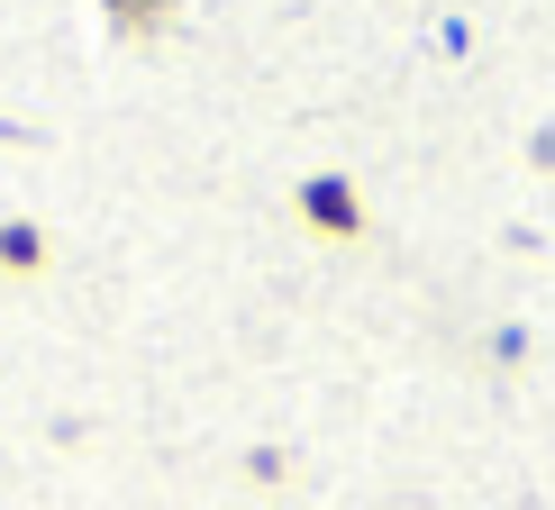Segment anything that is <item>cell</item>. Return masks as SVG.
Returning <instances> with one entry per match:
<instances>
[{
	"mask_svg": "<svg viewBox=\"0 0 555 510\" xmlns=\"http://www.w3.org/2000/svg\"><path fill=\"white\" fill-rule=\"evenodd\" d=\"M101 18H109L119 37H155V28L173 18V0H101Z\"/></svg>",
	"mask_w": 555,
	"mask_h": 510,
	"instance_id": "obj_3",
	"label": "cell"
},
{
	"mask_svg": "<svg viewBox=\"0 0 555 510\" xmlns=\"http://www.w3.org/2000/svg\"><path fill=\"white\" fill-rule=\"evenodd\" d=\"M528 155H538V165L555 174V128H538V137H528Z\"/></svg>",
	"mask_w": 555,
	"mask_h": 510,
	"instance_id": "obj_4",
	"label": "cell"
},
{
	"mask_svg": "<svg viewBox=\"0 0 555 510\" xmlns=\"http://www.w3.org/2000/svg\"><path fill=\"white\" fill-rule=\"evenodd\" d=\"M300 219L319 228V238H364V201L346 174H310L300 182Z\"/></svg>",
	"mask_w": 555,
	"mask_h": 510,
	"instance_id": "obj_1",
	"label": "cell"
},
{
	"mask_svg": "<svg viewBox=\"0 0 555 510\" xmlns=\"http://www.w3.org/2000/svg\"><path fill=\"white\" fill-rule=\"evenodd\" d=\"M46 265V228L37 219H0V273H37Z\"/></svg>",
	"mask_w": 555,
	"mask_h": 510,
	"instance_id": "obj_2",
	"label": "cell"
}]
</instances>
